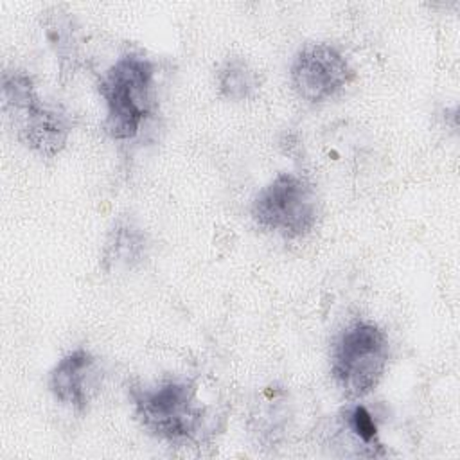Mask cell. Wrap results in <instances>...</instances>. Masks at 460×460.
I'll list each match as a JSON object with an SVG mask.
<instances>
[{"label":"cell","instance_id":"6da1fadb","mask_svg":"<svg viewBox=\"0 0 460 460\" xmlns=\"http://www.w3.org/2000/svg\"><path fill=\"white\" fill-rule=\"evenodd\" d=\"M155 65L142 54L120 56L101 77L99 93L106 104L104 129L113 140L135 138L156 106Z\"/></svg>","mask_w":460,"mask_h":460},{"label":"cell","instance_id":"7a4b0ae2","mask_svg":"<svg viewBox=\"0 0 460 460\" xmlns=\"http://www.w3.org/2000/svg\"><path fill=\"white\" fill-rule=\"evenodd\" d=\"M135 415L156 438L171 444H187L201 437L205 408L198 388L185 379H164L155 385L129 388Z\"/></svg>","mask_w":460,"mask_h":460},{"label":"cell","instance_id":"3957f363","mask_svg":"<svg viewBox=\"0 0 460 460\" xmlns=\"http://www.w3.org/2000/svg\"><path fill=\"white\" fill-rule=\"evenodd\" d=\"M390 359L386 332L374 322L358 320L336 336L331 349V377L350 401L367 397L381 383Z\"/></svg>","mask_w":460,"mask_h":460},{"label":"cell","instance_id":"277c9868","mask_svg":"<svg viewBox=\"0 0 460 460\" xmlns=\"http://www.w3.org/2000/svg\"><path fill=\"white\" fill-rule=\"evenodd\" d=\"M252 217L262 230L286 239L304 237L318 219L314 187L295 172H280L253 198Z\"/></svg>","mask_w":460,"mask_h":460},{"label":"cell","instance_id":"5b68a950","mask_svg":"<svg viewBox=\"0 0 460 460\" xmlns=\"http://www.w3.org/2000/svg\"><path fill=\"white\" fill-rule=\"evenodd\" d=\"M291 86L307 102L320 104L334 99L354 77L343 52L332 43H305L289 68Z\"/></svg>","mask_w":460,"mask_h":460},{"label":"cell","instance_id":"8992f818","mask_svg":"<svg viewBox=\"0 0 460 460\" xmlns=\"http://www.w3.org/2000/svg\"><path fill=\"white\" fill-rule=\"evenodd\" d=\"M102 385V367L86 349L66 352L49 374V390L61 404L84 413Z\"/></svg>","mask_w":460,"mask_h":460},{"label":"cell","instance_id":"52a82bcc","mask_svg":"<svg viewBox=\"0 0 460 460\" xmlns=\"http://www.w3.org/2000/svg\"><path fill=\"white\" fill-rule=\"evenodd\" d=\"M5 113L16 126L18 138L41 156H56L66 146L72 131L70 119L56 108L45 106L38 93L14 108H7Z\"/></svg>","mask_w":460,"mask_h":460},{"label":"cell","instance_id":"ba28073f","mask_svg":"<svg viewBox=\"0 0 460 460\" xmlns=\"http://www.w3.org/2000/svg\"><path fill=\"white\" fill-rule=\"evenodd\" d=\"M147 252V237L140 226H137L131 219L120 217L111 226L102 255L101 266L106 273L120 271V270H133L140 264Z\"/></svg>","mask_w":460,"mask_h":460},{"label":"cell","instance_id":"9c48e42d","mask_svg":"<svg viewBox=\"0 0 460 460\" xmlns=\"http://www.w3.org/2000/svg\"><path fill=\"white\" fill-rule=\"evenodd\" d=\"M43 25H45L47 40L54 49L56 59L59 63V72L63 79L74 75L79 61L74 18L68 13H63L59 9H50L49 13H45Z\"/></svg>","mask_w":460,"mask_h":460},{"label":"cell","instance_id":"30bf717a","mask_svg":"<svg viewBox=\"0 0 460 460\" xmlns=\"http://www.w3.org/2000/svg\"><path fill=\"white\" fill-rule=\"evenodd\" d=\"M216 81L219 93L228 101H246L259 86L255 70L241 56L226 58L216 74Z\"/></svg>","mask_w":460,"mask_h":460},{"label":"cell","instance_id":"8fae6325","mask_svg":"<svg viewBox=\"0 0 460 460\" xmlns=\"http://www.w3.org/2000/svg\"><path fill=\"white\" fill-rule=\"evenodd\" d=\"M341 426L356 440V444L365 449L363 455H383V444L377 435V424L367 406L356 402L345 408V411L341 413Z\"/></svg>","mask_w":460,"mask_h":460}]
</instances>
